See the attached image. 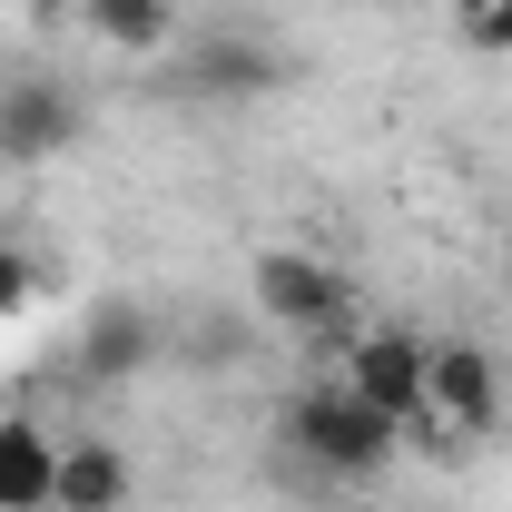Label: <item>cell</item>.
I'll return each mask as SVG.
<instances>
[{
    "label": "cell",
    "instance_id": "cell-5",
    "mask_svg": "<svg viewBox=\"0 0 512 512\" xmlns=\"http://www.w3.org/2000/svg\"><path fill=\"white\" fill-rule=\"evenodd\" d=\"M424 414L453 424V434H493V424H503V365H493V345L444 335V345L424 355Z\"/></svg>",
    "mask_w": 512,
    "mask_h": 512
},
{
    "label": "cell",
    "instance_id": "cell-3",
    "mask_svg": "<svg viewBox=\"0 0 512 512\" xmlns=\"http://www.w3.org/2000/svg\"><path fill=\"white\" fill-rule=\"evenodd\" d=\"M424 355H434V345H424L414 325H355V335L335 345V384H355L384 424L424 434V424H434V414H424Z\"/></svg>",
    "mask_w": 512,
    "mask_h": 512
},
{
    "label": "cell",
    "instance_id": "cell-13",
    "mask_svg": "<svg viewBox=\"0 0 512 512\" xmlns=\"http://www.w3.org/2000/svg\"><path fill=\"white\" fill-rule=\"evenodd\" d=\"M503 286H512V247H503Z\"/></svg>",
    "mask_w": 512,
    "mask_h": 512
},
{
    "label": "cell",
    "instance_id": "cell-4",
    "mask_svg": "<svg viewBox=\"0 0 512 512\" xmlns=\"http://www.w3.org/2000/svg\"><path fill=\"white\" fill-rule=\"evenodd\" d=\"M178 89L197 109H256L286 89V50L256 30H197V40H178Z\"/></svg>",
    "mask_w": 512,
    "mask_h": 512
},
{
    "label": "cell",
    "instance_id": "cell-8",
    "mask_svg": "<svg viewBox=\"0 0 512 512\" xmlns=\"http://www.w3.org/2000/svg\"><path fill=\"white\" fill-rule=\"evenodd\" d=\"M128 503H138V463H128V444H109V434L60 444V493H50V512H128Z\"/></svg>",
    "mask_w": 512,
    "mask_h": 512
},
{
    "label": "cell",
    "instance_id": "cell-6",
    "mask_svg": "<svg viewBox=\"0 0 512 512\" xmlns=\"http://www.w3.org/2000/svg\"><path fill=\"white\" fill-rule=\"evenodd\" d=\"M69 365L89 384H128L158 365V325H148V306L138 296H109V306H89L79 316V335H69Z\"/></svg>",
    "mask_w": 512,
    "mask_h": 512
},
{
    "label": "cell",
    "instance_id": "cell-12",
    "mask_svg": "<svg viewBox=\"0 0 512 512\" xmlns=\"http://www.w3.org/2000/svg\"><path fill=\"white\" fill-rule=\"evenodd\" d=\"M463 40L493 50V60H512V0H463Z\"/></svg>",
    "mask_w": 512,
    "mask_h": 512
},
{
    "label": "cell",
    "instance_id": "cell-2",
    "mask_svg": "<svg viewBox=\"0 0 512 512\" xmlns=\"http://www.w3.org/2000/svg\"><path fill=\"white\" fill-rule=\"evenodd\" d=\"M247 296H256V316H266V325H286V335H316L325 355L355 335V296H345V276H335L316 247H256Z\"/></svg>",
    "mask_w": 512,
    "mask_h": 512
},
{
    "label": "cell",
    "instance_id": "cell-9",
    "mask_svg": "<svg viewBox=\"0 0 512 512\" xmlns=\"http://www.w3.org/2000/svg\"><path fill=\"white\" fill-rule=\"evenodd\" d=\"M60 493V434L40 414H0V512H50Z\"/></svg>",
    "mask_w": 512,
    "mask_h": 512
},
{
    "label": "cell",
    "instance_id": "cell-11",
    "mask_svg": "<svg viewBox=\"0 0 512 512\" xmlns=\"http://www.w3.org/2000/svg\"><path fill=\"white\" fill-rule=\"evenodd\" d=\"M30 306H40V266H30L20 247H0V325H20Z\"/></svg>",
    "mask_w": 512,
    "mask_h": 512
},
{
    "label": "cell",
    "instance_id": "cell-10",
    "mask_svg": "<svg viewBox=\"0 0 512 512\" xmlns=\"http://www.w3.org/2000/svg\"><path fill=\"white\" fill-rule=\"evenodd\" d=\"M79 20H89L99 50H119V60H158V50H178L188 0H79Z\"/></svg>",
    "mask_w": 512,
    "mask_h": 512
},
{
    "label": "cell",
    "instance_id": "cell-1",
    "mask_svg": "<svg viewBox=\"0 0 512 512\" xmlns=\"http://www.w3.org/2000/svg\"><path fill=\"white\" fill-rule=\"evenodd\" d=\"M286 444L306 453L325 483H375L384 463H394V444H404V424H384L355 384L325 375V384H306V394L286 404Z\"/></svg>",
    "mask_w": 512,
    "mask_h": 512
},
{
    "label": "cell",
    "instance_id": "cell-7",
    "mask_svg": "<svg viewBox=\"0 0 512 512\" xmlns=\"http://www.w3.org/2000/svg\"><path fill=\"white\" fill-rule=\"evenodd\" d=\"M79 138V99L60 79H0V158L10 168H40Z\"/></svg>",
    "mask_w": 512,
    "mask_h": 512
}]
</instances>
